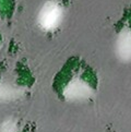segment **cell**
<instances>
[{"instance_id": "6da1fadb", "label": "cell", "mask_w": 131, "mask_h": 132, "mask_svg": "<svg viewBox=\"0 0 131 132\" xmlns=\"http://www.w3.org/2000/svg\"><path fill=\"white\" fill-rule=\"evenodd\" d=\"M63 8L55 0L46 1L37 14V23L43 31L53 32L58 29L63 20Z\"/></svg>"}, {"instance_id": "7a4b0ae2", "label": "cell", "mask_w": 131, "mask_h": 132, "mask_svg": "<svg viewBox=\"0 0 131 132\" xmlns=\"http://www.w3.org/2000/svg\"><path fill=\"white\" fill-rule=\"evenodd\" d=\"M93 94V88L88 83L76 78L70 81L64 87L63 95L68 101H83L90 98Z\"/></svg>"}, {"instance_id": "3957f363", "label": "cell", "mask_w": 131, "mask_h": 132, "mask_svg": "<svg viewBox=\"0 0 131 132\" xmlns=\"http://www.w3.org/2000/svg\"><path fill=\"white\" fill-rule=\"evenodd\" d=\"M116 54L120 60L131 61V30L124 29L116 40Z\"/></svg>"}, {"instance_id": "277c9868", "label": "cell", "mask_w": 131, "mask_h": 132, "mask_svg": "<svg viewBox=\"0 0 131 132\" xmlns=\"http://www.w3.org/2000/svg\"><path fill=\"white\" fill-rule=\"evenodd\" d=\"M21 94L22 92L20 88L12 87L10 85H4V84L0 85V101L14 100V98L20 97Z\"/></svg>"}, {"instance_id": "5b68a950", "label": "cell", "mask_w": 131, "mask_h": 132, "mask_svg": "<svg viewBox=\"0 0 131 132\" xmlns=\"http://www.w3.org/2000/svg\"><path fill=\"white\" fill-rule=\"evenodd\" d=\"M17 131H18V128H17L15 122L11 119L4 121L0 126V132H17Z\"/></svg>"}]
</instances>
